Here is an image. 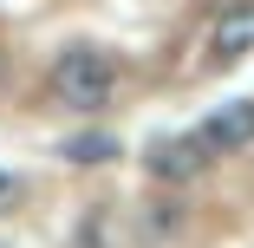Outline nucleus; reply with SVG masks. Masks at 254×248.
Returning <instances> with one entry per match:
<instances>
[{
	"label": "nucleus",
	"mask_w": 254,
	"mask_h": 248,
	"mask_svg": "<svg viewBox=\"0 0 254 248\" xmlns=\"http://www.w3.org/2000/svg\"><path fill=\"white\" fill-rule=\"evenodd\" d=\"M20 196H26L20 170H0V216H13V209H20Z\"/></svg>",
	"instance_id": "nucleus-6"
},
{
	"label": "nucleus",
	"mask_w": 254,
	"mask_h": 248,
	"mask_svg": "<svg viewBox=\"0 0 254 248\" xmlns=\"http://www.w3.org/2000/svg\"><path fill=\"white\" fill-rule=\"evenodd\" d=\"M202 144V157H228V151H248L254 144V98H235V105H215L209 118H202L189 131Z\"/></svg>",
	"instance_id": "nucleus-2"
},
{
	"label": "nucleus",
	"mask_w": 254,
	"mask_h": 248,
	"mask_svg": "<svg viewBox=\"0 0 254 248\" xmlns=\"http://www.w3.org/2000/svg\"><path fill=\"white\" fill-rule=\"evenodd\" d=\"M118 91V59L105 46H65L53 59V98L65 111H105Z\"/></svg>",
	"instance_id": "nucleus-1"
},
{
	"label": "nucleus",
	"mask_w": 254,
	"mask_h": 248,
	"mask_svg": "<svg viewBox=\"0 0 254 248\" xmlns=\"http://www.w3.org/2000/svg\"><path fill=\"white\" fill-rule=\"evenodd\" d=\"M241 53H254V0H222L209 20V59L235 66Z\"/></svg>",
	"instance_id": "nucleus-3"
},
{
	"label": "nucleus",
	"mask_w": 254,
	"mask_h": 248,
	"mask_svg": "<svg viewBox=\"0 0 254 248\" xmlns=\"http://www.w3.org/2000/svg\"><path fill=\"white\" fill-rule=\"evenodd\" d=\"M111 157H118V137H105V131H85L65 144V164H111Z\"/></svg>",
	"instance_id": "nucleus-5"
},
{
	"label": "nucleus",
	"mask_w": 254,
	"mask_h": 248,
	"mask_svg": "<svg viewBox=\"0 0 254 248\" xmlns=\"http://www.w3.org/2000/svg\"><path fill=\"white\" fill-rule=\"evenodd\" d=\"M202 164H209V157H202L195 137H163L157 151H150V176H163V183H189Z\"/></svg>",
	"instance_id": "nucleus-4"
}]
</instances>
